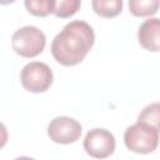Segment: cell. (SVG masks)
<instances>
[{
	"mask_svg": "<svg viewBox=\"0 0 160 160\" xmlns=\"http://www.w3.org/2000/svg\"><path fill=\"white\" fill-rule=\"evenodd\" d=\"M15 0H0V4L1 5H8V4H12Z\"/></svg>",
	"mask_w": 160,
	"mask_h": 160,
	"instance_id": "13",
	"label": "cell"
},
{
	"mask_svg": "<svg viewBox=\"0 0 160 160\" xmlns=\"http://www.w3.org/2000/svg\"><path fill=\"white\" fill-rule=\"evenodd\" d=\"M84 150L88 155L96 159H105L115 151V138L106 129H92L84 139Z\"/></svg>",
	"mask_w": 160,
	"mask_h": 160,
	"instance_id": "5",
	"label": "cell"
},
{
	"mask_svg": "<svg viewBox=\"0 0 160 160\" xmlns=\"http://www.w3.org/2000/svg\"><path fill=\"white\" fill-rule=\"evenodd\" d=\"M160 0H129V10L136 18H146L158 12Z\"/></svg>",
	"mask_w": 160,
	"mask_h": 160,
	"instance_id": "9",
	"label": "cell"
},
{
	"mask_svg": "<svg viewBox=\"0 0 160 160\" xmlns=\"http://www.w3.org/2000/svg\"><path fill=\"white\" fill-rule=\"evenodd\" d=\"M95 42L92 28L82 20L66 24L51 42V54L62 66L80 64Z\"/></svg>",
	"mask_w": 160,
	"mask_h": 160,
	"instance_id": "1",
	"label": "cell"
},
{
	"mask_svg": "<svg viewBox=\"0 0 160 160\" xmlns=\"http://www.w3.org/2000/svg\"><path fill=\"white\" fill-rule=\"evenodd\" d=\"M54 75L51 69L40 61L26 64L20 72V81L26 91L39 94L45 92L52 84Z\"/></svg>",
	"mask_w": 160,
	"mask_h": 160,
	"instance_id": "4",
	"label": "cell"
},
{
	"mask_svg": "<svg viewBox=\"0 0 160 160\" xmlns=\"http://www.w3.org/2000/svg\"><path fill=\"white\" fill-rule=\"evenodd\" d=\"M26 10L39 18H45L50 14H54L55 0H24Z\"/></svg>",
	"mask_w": 160,
	"mask_h": 160,
	"instance_id": "10",
	"label": "cell"
},
{
	"mask_svg": "<svg viewBox=\"0 0 160 160\" xmlns=\"http://www.w3.org/2000/svg\"><path fill=\"white\" fill-rule=\"evenodd\" d=\"M91 6L100 18L111 19L122 11V0H91Z\"/></svg>",
	"mask_w": 160,
	"mask_h": 160,
	"instance_id": "8",
	"label": "cell"
},
{
	"mask_svg": "<svg viewBox=\"0 0 160 160\" xmlns=\"http://www.w3.org/2000/svg\"><path fill=\"white\" fill-rule=\"evenodd\" d=\"M81 124L69 116L54 118L48 126V135L50 140L64 145L78 141L81 136Z\"/></svg>",
	"mask_w": 160,
	"mask_h": 160,
	"instance_id": "6",
	"label": "cell"
},
{
	"mask_svg": "<svg viewBox=\"0 0 160 160\" xmlns=\"http://www.w3.org/2000/svg\"><path fill=\"white\" fill-rule=\"evenodd\" d=\"M81 6V0H55L54 15L60 19H69L75 15Z\"/></svg>",
	"mask_w": 160,
	"mask_h": 160,
	"instance_id": "11",
	"label": "cell"
},
{
	"mask_svg": "<svg viewBox=\"0 0 160 160\" xmlns=\"http://www.w3.org/2000/svg\"><path fill=\"white\" fill-rule=\"evenodd\" d=\"M138 120L149 122L160 131V102H152L145 106L139 114Z\"/></svg>",
	"mask_w": 160,
	"mask_h": 160,
	"instance_id": "12",
	"label": "cell"
},
{
	"mask_svg": "<svg viewBox=\"0 0 160 160\" xmlns=\"http://www.w3.org/2000/svg\"><path fill=\"white\" fill-rule=\"evenodd\" d=\"M46 38L35 26H22L11 36L14 51L22 58H35L44 51Z\"/></svg>",
	"mask_w": 160,
	"mask_h": 160,
	"instance_id": "3",
	"label": "cell"
},
{
	"mask_svg": "<svg viewBox=\"0 0 160 160\" xmlns=\"http://www.w3.org/2000/svg\"><path fill=\"white\" fill-rule=\"evenodd\" d=\"M159 130L149 122L140 121L130 125L124 132L125 146L136 154H150L159 145Z\"/></svg>",
	"mask_w": 160,
	"mask_h": 160,
	"instance_id": "2",
	"label": "cell"
},
{
	"mask_svg": "<svg viewBox=\"0 0 160 160\" xmlns=\"http://www.w3.org/2000/svg\"><path fill=\"white\" fill-rule=\"evenodd\" d=\"M139 44L148 51H160V19L150 18L145 20L138 30Z\"/></svg>",
	"mask_w": 160,
	"mask_h": 160,
	"instance_id": "7",
	"label": "cell"
}]
</instances>
